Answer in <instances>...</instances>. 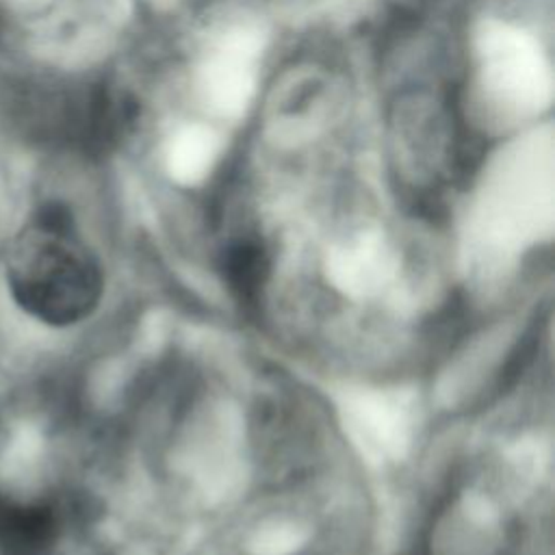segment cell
Segmentation results:
<instances>
[{
    "label": "cell",
    "mask_w": 555,
    "mask_h": 555,
    "mask_svg": "<svg viewBox=\"0 0 555 555\" xmlns=\"http://www.w3.org/2000/svg\"><path fill=\"white\" fill-rule=\"evenodd\" d=\"M4 275L15 304L48 325H74L100 304L104 278L69 212L41 208L11 241Z\"/></svg>",
    "instance_id": "6da1fadb"
},
{
    "label": "cell",
    "mask_w": 555,
    "mask_h": 555,
    "mask_svg": "<svg viewBox=\"0 0 555 555\" xmlns=\"http://www.w3.org/2000/svg\"><path fill=\"white\" fill-rule=\"evenodd\" d=\"M61 514L54 503L0 492L2 555H46L59 540Z\"/></svg>",
    "instance_id": "7a4b0ae2"
},
{
    "label": "cell",
    "mask_w": 555,
    "mask_h": 555,
    "mask_svg": "<svg viewBox=\"0 0 555 555\" xmlns=\"http://www.w3.org/2000/svg\"><path fill=\"white\" fill-rule=\"evenodd\" d=\"M219 271L236 304L256 310L271 275L269 249L254 232L236 234L219 254Z\"/></svg>",
    "instance_id": "3957f363"
}]
</instances>
